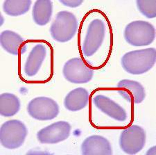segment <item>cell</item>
<instances>
[{"label": "cell", "mask_w": 156, "mask_h": 155, "mask_svg": "<svg viewBox=\"0 0 156 155\" xmlns=\"http://www.w3.org/2000/svg\"><path fill=\"white\" fill-rule=\"evenodd\" d=\"M156 62V50L154 47L128 52L121 58L123 69L133 75H140L148 72Z\"/></svg>", "instance_id": "cell-1"}, {"label": "cell", "mask_w": 156, "mask_h": 155, "mask_svg": "<svg viewBox=\"0 0 156 155\" xmlns=\"http://www.w3.org/2000/svg\"><path fill=\"white\" fill-rule=\"evenodd\" d=\"M79 28V21L75 15L67 11H59L49 29L55 41L65 43L73 39Z\"/></svg>", "instance_id": "cell-2"}, {"label": "cell", "mask_w": 156, "mask_h": 155, "mask_svg": "<svg viewBox=\"0 0 156 155\" xmlns=\"http://www.w3.org/2000/svg\"><path fill=\"white\" fill-rule=\"evenodd\" d=\"M155 28L149 22L135 20L128 23L124 31V38L133 47H145L152 44L155 39Z\"/></svg>", "instance_id": "cell-3"}, {"label": "cell", "mask_w": 156, "mask_h": 155, "mask_svg": "<svg viewBox=\"0 0 156 155\" xmlns=\"http://www.w3.org/2000/svg\"><path fill=\"white\" fill-rule=\"evenodd\" d=\"M28 133V129L22 121L17 119L7 120L0 128V143L8 149L20 148L23 146Z\"/></svg>", "instance_id": "cell-4"}, {"label": "cell", "mask_w": 156, "mask_h": 155, "mask_svg": "<svg viewBox=\"0 0 156 155\" xmlns=\"http://www.w3.org/2000/svg\"><path fill=\"white\" fill-rule=\"evenodd\" d=\"M147 134L144 129L137 124H132L120 134L119 145L122 150L127 154H136L144 148Z\"/></svg>", "instance_id": "cell-5"}, {"label": "cell", "mask_w": 156, "mask_h": 155, "mask_svg": "<svg viewBox=\"0 0 156 155\" xmlns=\"http://www.w3.org/2000/svg\"><path fill=\"white\" fill-rule=\"evenodd\" d=\"M27 110L29 115L35 120L48 121L56 118L60 112V107L54 99L40 96L29 101Z\"/></svg>", "instance_id": "cell-6"}, {"label": "cell", "mask_w": 156, "mask_h": 155, "mask_svg": "<svg viewBox=\"0 0 156 155\" xmlns=\"http://www.w3.org/2000/svg\"><path fill=\"white\" fill-rule=\"evenodd\" d=\"M105 31V25L101 19L96 18L90 22L81 47L83 55L91 57L96 54L104 41Z\"/></svg>", "instance_id": "cell-7"}, {"label": "cell", "mask_w": 156, "mask_h": 155, "mask_svg": "<svg viewBox=\"0 0 156 155\" xmlns=\"http://www.w3.org/2000/svg\"><path fill=\"white\" fill-rule=\"evenodd\" d=\"M62 72L67 82L74 84L87 83L94 76V71L80 57H74L67 61L62 67Z\"/></svg>", "instance_id": "cell-8"}, {"label": "cell", "mask_w": 156, "mask_h": 155, "mask_svg": "<svg viewBox=\"0 0 156 155\" xmlns=\"http://www.w3.org/2000/svg\"><path fill=\"white\" fill-rule=\"evenodd\" d=\"M72 126L68 122L59 120L44 127L37 132L40 143L55 145L66 141L71 134Z\"/></svg>", "instance_id": "cell-9"}, {"label": "cell", "mask_w": 156, "mask_h": 155, "mask_svg": "<svg viewBox=\"0 0 156 155\" xmlns=\"http://www.w3.org/2000/svg\"><path fill=\"white\" fill-rule=\"evenodd\" d=\"M116 87L118 93L128 102L140 104L145 100V88L137 81L124 79L117 83Z\"/></svg>", "instance_id": "cell-10"}, {"label": "cell", "mask_w": 156, "mask_h": 155, "mask_svg": "<svg viewBox=\"0 0 156 155\" xmlns=\"http://www.w3.org/2000/svg\"><path fill=\"white\" fill-rule=\"evenodd\" d=\"M92 102L101 112L104 113L113 120L120 123L127 120L126 111L108 96L99 94L92 99Z\"/></svg>", "instance_id": "cell-11"}, {"label": "cell", "mask_w": 156, "mask_h": 155, "mask_svg": "<svg viewBox=\"0 0 156 155\" xmlns=\"http://www.w3.org/2000/svg\"><path fill=\"white\" fill-rule=\"evenodd\" d=\"M80 150L83 155H111L112 147L105 137L94 134L82 142Z\"/></svg>", "instance_id": "cell-12"}, {"label": "cell", "mask_w": 156, "mask_h": 155, "mask_svg": "<svg viewBox=\"0 0 156 155\" xmlns=\"http://www.w3.org/2000/svg\"><path fill=\"white\" fill-rule=\"evenodd\" d=\"M47 55L46 46L42 43H37L32 48L24 66L27 77H35L39 72Z\"/></svg>", "instance_id": "cell-13"}, {"label": "cell", "mask_w": 156, "mask_h": 155, "mask_svg": "<svg viewBox=\"0 0 156 155\" xmlns=\"http://www.w3.org/2000/svg\"><path fill=\"white\" fill-rule=\"evenodd\" d=\"M89 101V92L83 87L76 88L67 94L63 105L67 111L77 112L86 107Z\"/></svg>", "instance_id": "cell-14"}, {"label": "cell", "mask_w": 156, "mask_h": 155, "mask_svg": "<svg viewBox=\"0 0 156 155\" xmlns=\"http://www.w3.org/2000/svg\"><path fill=\"white\" fill-rule=\"evenodd\" d=\"M53 14V2L50 0H37L32 9V18L35 24L42 27L49 24Z\"/></svg>", "instance_id": "cell-15"}, {"label": "cell", "mask_w": 156, "mask_h": 155, "mask_svg": "<svg viewBox=\"0 0 156 155\" xmlns=\"http://www.w3.org/2000/svg\"><path fill=\"white\" fill-rule=\"evenodd\" d=\"M24 39L19 34L11 30H4L0 35V44L9 54L17 56Z\"/></svg>", "instance_id": "cell-16"}, {"label": "cell", "mask_w": 156, "mask_h": 155, "mask_svg": "<svg viewBox=\"0 0 156 155\" xmlns=\"http://www.w3.org/2000/svg\"><path fill=\"white\" fill-rule=\"evenodd\" d=\"M21 103L15 94L4 93L0 95V115L5 118L16 116L19 112Z\"/></svg>", "instance_id": "cell-17"}, {"label": "cell", "mask_w": 156, "mask_h": 155, "mask_svg": "<svg viewBox=\"0 0 156 155\" xmlns=\"http://www.w3.org/2000/svg\"><path fill=\"white\" fill-rule=\"evenodd\" d=\"M31 4V0H6L4 2L2 9L7 16L18 17L28 13Z\"/></svg>", "instance_id": "cell-18"}, {"label": "cell", "mask_w": 156, "mask_h": 155, "mask_svg": "<svg viewBox=\"0 0 156 155\" xmlns=\"http://www.w3.org/2000/svg\"><path fill=\"white\" fill-rule=\"evenodd\" d=\"M136 5L138 11L148 19L156 17L155 0H137Z\"/></svg>", "instance_id": "cell-19"}, {"label": "cell", "mask_w": 156, "mask_h": 155, "mask_svg": "<svg viewBox=\"0 0 156 155\" xmlns=\"http://www.w3.org/2000/svg\"><path fill=\"white\" fill-rule=\"evenodd\" d=\"M59 2L65 6L69 8H77L84 2L83 0H60Z\"/></svg>", "instance_id": "cell-20"}]
</instances>
